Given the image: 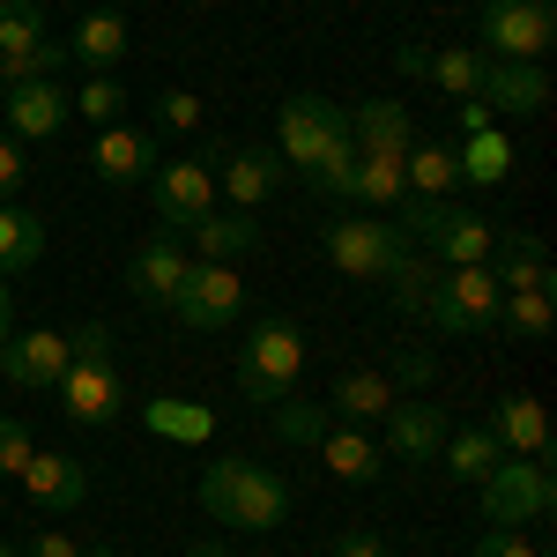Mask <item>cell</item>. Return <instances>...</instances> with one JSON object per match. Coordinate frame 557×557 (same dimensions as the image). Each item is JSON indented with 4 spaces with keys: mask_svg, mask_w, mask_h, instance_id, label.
Listing matches in <instances>:
<instances>
[{
    "mask_svg": "<svg viewBox=\"0 0 557 557\" xmlns=\"http://www.w3.org/2000/svg\"><path fill=\"white\" fill-rule=\"evenodd\" d=\"M164 157H157V127H97V141H89V172H97V186H149V172H157Z\"/></svg>",
    "mask_w": 557,
    "mask_h": 557,
    "instance_id": "4fadbf2b",
    "label": "cell"
},
{
    "mask_svg": "<svg viewBox=\"0 0 557 557\" xmlns=\"http://www.w3.org/2000/svg\"><path fill=\"white\" fill-rule=\"evenodd\" d=\"M127 15L120 8H89L83 23H75V38H67V60H83L89 75H112L120 60H127Z\"/></svg>",
    "mask_w": 557,
    "mask_h": 557,
    "instance_id": "cb8c5ba5",
    "label": "cell"
},
{
    "mask_svg": "<svg viewBox=\"0 0 557 557\" xmlns=\"http://www.w3.org/2000/svg\"><path fill=\"white\" fill-rule=\"evenodd\" d=\"M75 364V349L60 327H30V335H8L0 349V380L23 386V394H45V386H60V372Z\"/></svg>",
    "mask_w": 557,
    "mask_h": 557,
    "instance_id": "5bb4252c",
    "label": "cell"
},
{
    "mask_svg": "<svg viewBox=\"0 0 557 557\" xmlns=\"http://www.w3.org/2000/svg\"><path fill=\"white\" fill-rule=\"evenodd\" d=\"M275 157H283V172H298L312 194H327V201L349 209L357 141H349V112L335 97H320V89L283 97V112H275Z\"/></svg>",
    "mask_w": 557,
    "mask_h": 557,
    "instance_id": "6da1fadb",
    "label": "cell"
},
{
    "mask_svg": "<svg viewBox=\"0 0 557 557\" xmlns=\"http://www.w3.org/2000/svg\"><path fill=\"white\" fill-rule=\"evenodd\" d=\"M550 290H506L498 298V335H513V343H543L550 335Z\"/></svg>",
    "mask_w": 557,
    "mask_h": 557,
    "instance_id": "1f68e13d",
    "label": "cell"
},
{
    "mask_svg": "<svg viewBox=\"0 0 557 557\" xmlns=\"http://www.w3.org/2000/svg\"><path fill=\"white\" fill-rule=\"evenodd\" d=\"M30 454H38V446H30V431L15 424V417H0V475H23Z\"/></svg>",
    "mask_w": 557,
    "mask_h": 557,
    "instance_id": "ab89813d",
    "label": "cell"
},
{
    "mask_svg": "<svg viewBox=\"0 0 557 557\" xmlns=\"http://www.w3.org/2000/svg\"><path fill=\"white\" fill-rule=\"evenodd\" d=\"M268 417H275V431H283L290 446H320V431L335 424V417H327L320 401H298V394H283V401H275Z\"/></svg>",
    "mask_w": 557,
    "mask_h": 557,
    "instance_id": "d6a6232c",
    "label": "cell"
},
{
    "mask_svg": "<svg viewBox=\"0 0 557 557\" xmlns=\"http://www.w3.org/2000/svg\"><path fill=\"white\" fill-rule=\"evenodd\" d=\"M52 394H60L67 424H112V417L127 409V386H120V372H112V357H104V364H67Z\"/></svg>",
    "mask_w": 557,
    "mask_h": 557,
    "instance_id": "e0dca14e",
    "label": "cell"
},
{
    "mask_svg": "<svg viewBox=\"0 0 557 557\" xmlns=\"http://www.w3.org/2000/svg\"><path fill=\"white\" fill-rule=\"evenodd\" d=\"M349 141H357V157H409V104H394V97H364V104H349Z\"/></svg>",
    "mask_w": 557,
    "mask_h": 557,
    "instance_id": "ffe728a7",
    "label": "cell"
},
{
    "mask_svg": "<svg viewBox=\"0 0 557 557\" xmlns=\"http://www.w3.org/2000/svg\"><path fill=\"white\" fill-rule=\"evenodd\" d=\"M380 424H386L380 454H386V461H409V469L438 461V446H446V431H454V424H446V409H438V401H424V394H401Z\"/></svg>",
    "mask_w": 557,
    "mask_h": 557,
    "instance_id": "8fae6325",
    "label": "cell"
},
{
    "mask_svg": "<svg viewBox=\"0 0 557 557\" xmlns=\"http://www.w3.org/2000/svg\"><path fill=\"white\" fill-rule=\"evenodd\" d=\"M401 178H409V194H424V201H446V194L461 186V164H454V149H446V141H409V157H401Z\"/></svg>",
    "mask_w": 557,
    "mask_h": 557,
    "instance_id": "83f0119b",
    "label": "cell"
},
{
    "mask_svg": "<svg viewBox=\"0 0 557 557\" xmlns=\"http://www.w3.org/2000/svg\"><path fill=\"white\" fill-rule=\"evenodd\" d=\"M67 60V45L45 38L38 0H0V83H38Z\"/></svg>",
    "mask_w": 557,
    "mask_h": 557,
    "instance_id": "ba28073f",
    "label": "cell"
},
{
    "mask_svg": "<svg viewBox=\"0 0 557 557\" xmlns=\"http://www.w3.org/2000/svg\"><path fill=\"white\" fill-rule=\"evenodd\" d=\"M483 127H498V120H491V112H483L475 97H461V134H483Z\"/></svg>",
    "mask_w": 557,
    "mask_h": 557,
    "instance_id": "bcb514c9",
    "label": "cell"
},
{
    "mask_svg": "<svg viewBox=\"0 0 557 557\" xmlns=\"http://www.w3.org/2000/svg\"><path fill=\"white\" fill-rule=\"evenodd\" d=\"M475 104H483L491 120H535V112L550 104V75L528 67V60H491V67H483V89H475Z\"/></svg>",
    "mask_w": 557,
    "mask_h": 557,
    "instance_id": "9a60e30c",
    "label": "cell"
},
{
    "mask_svg": "<svg viewBox=\"0 0 557 557\" xmlns=\"http://www.w3.org/2000/svg\"><path fill=\"white\" fill-rule=\"evenodd\" d=\"M469 557H550V550H543V543H535L528 528H483Z\"/></svg>",
    "mask_w": 557,
    "mask_h": 557,
    "instance_id": "8d00e7d4",
    "label": "cell"
},
{
    "mask_svg": "<svg viewBox=\"0 0 557 557\" xmlns=\"http://www.w3.org/2000/svg\"><path fill=\"white\" fill-rule=\"evenodd\" d=\"M483 268H491V283H498V290H550V283H557L550 253H543V238H535V231H498Z\"/></svg>",
    "mask_w": 557,
    "mask_h": 557,
    "instance_id": "44dd1931",
    "label": "cell"
},
{
    "mask_svg": "<svg viewBox=\"0 0 557 557\" xmlns=\"http://www.w3.org/2000/svg\"><path fill=\"white\" fill-rule=\"evenodd\" d=\"M201 513L238 528V535H268L290 513V483L275 469H260L253 454H215L201 469Z\"/></svg>",
    "mask_w": 557,
    "mask_h": 557,
    "instance_id": "7a4b0ae2",
    "label": "cell"
},
{
    "mask_svg": "<svg viewBox=\"0 0 557 557\" xmlns=\"http://www.w3.org/2000/svg\"><path fill=\"white\" fill-rule=\"evenodd\" d=\"M141 424L164 431V438H209V409H201V401H149Z\"/></svg>",
    "mask_w": 557,
    "mask_h": 557,
    "instance_id": "836d02e7",
    "label": "cell"
},
{
    "mask_svg": "<svg viewBox=\"0 0 557 557\" xmlns=\"http://www.w3.org/2000/svg\"><path fill=\"white\" fill-rule=\"evenodd\" d=\"M327 557H394V550H386V535H372V528H349V535H335Z\"/></svg>",
    "mask_w": 557,
    "mask_h": 557,
    "instance_id": "60d3db41",
    "label": "cell"
},
{
    "mask_svg": "<svg viewBox=\"0 0 557 557\" xmlns=\"http://www.w3.org/2000/svg\"><path fill=\"white\" fill-rule=\"evenodd\" d=\"M23 172H30V164H23V141H8V134H0V201H15Z\"/></svg>",
    "mask_w": 557,
    "mask_h": 557,
    "instance_id": "b9f144b4",
    "label": "cell"
},
{
    "mask_svg": "<svg viewBox=\"0 0 557 557\" xmlns=\"http://www.w3.org/2000/svg\"><path fill=\"white\" fill-rule=\"evenodd\" d=\"M298 372H305V335L290 320H260L253 335L238 343V386L260 409H275L283 394H298Z\"/></svg>",
    "mask_w": 557,
    "mask_h": 557,
    "instance_id": "5b68a950",
    "label": "cell"
},
{
    "mask_svg": "<svg viewBox=\"0 0 557 557\" xmlns=\"http://www.w3.org/2000/svg\"><path fill=\"white\" fill-rule=\"evenodd\" d=\"M498 298H506V290L491 283V268H438L417 320H431V327L454 335V343H469V335H491V327H498Z\"/></svg>",
    "mask_w": 557,
    "mask_h": 557,
    "instance_id": "277c9868",
    "label": "cell"
},
{
    "mask_svg": "<svg viewBox=\"0 0 557 557\" xmlns=\"http://www.w3.org/2000/svg\"><path fill=\"white\" fill-rule=\"evenodd\" d=\"M67 349H75V364H104L112 357V327L104 320H83V327H67Z\"/></svg>",
    "mask_w": 557,
    "mask_h": 557,
    "instance_id": "f35d334b",
    "label": "cell"
},
{
    "mask_svg": "<svg viewBox=\"0 0 557 557\" xmlns=\"http://www.w3.org/2000/svg\"><path fill=\"white\" fill-rule=\"evenodd\" d=\"M475 38L491 60H528L543 67V52L557 45V0H483Z\"/></svg>",
    "mask_w": 557,
    "mask_h": 557,
    "instance_id": "8992f818",
    "label": "cell"
},
{
    "mask_svg": "<svg viewBox=\"0 0 557 557\" xmlns=\"http://www.w3.org/2000/svg\"><path fill=\"white\" fill-rule=\"evenodd\" d=\"M75 112H83L89 127H112V120L127 112V89L112 83V75H89V83L75 89Z\"/></svg>",
    "mask_w": 557,
    "mask_h": 557,
    "instance_id": "d590c367",
    "label": "cell"
},
{
    "mask_svg": "<svg viewBox=\"0 0 557 557\" xmlns=\"http://www.w3.org/2000/svg\"><path fill=\"white\" fill-rule=\"evenodd\" d=\"M394 401H401V386L386 380V372H343V380L327 386V401H320V409H327L335 424H380Z\"/></svg>",
    "mask_w": 557,
    "mask_h": 557,
    "instance_id": "603a6c76",
    "label": "cell"
},
{
    "mask_svg": "<svg viewBox=\"0 0 557 557\" xmlns=\"http://www.w3.org/2000/svg\"><path fill=\"white\" fill-rule=\"evenodd\" d=\"M178 238L194 246V260H223V268H231L238 253L260 246V215L253 209H209L194 231H178Z\"/></svg>",
    "mask_w": 557,
    "mask_h": 557,
    "instance_id": "7402d4cb",
    "label": "cell"
},
{
    "mask_svg": "<svg viewBox=\"0 0 557 557\" xmlns=\"http://www.w3.org/2000/svg\"><path fill=\"white\" fill-rule=\"evenodd\" d=\"M438 461L454 469V483H483V475L498 469L506 454H498V438L483 424H469V431H446V446H438Z\"/></svg>",
    "mask_w": 557,
    "mask_h": 557,
    "instance_id": "f546056e",
    "label": "cell"
},
{
    "mask_svg": "<svg viewBox=\"0 0 557 557\" xmlns=\"http://www.w3.org/2000/svg\"><path fill=\"white\" fill-rule=\"evenodd\" d=\"M157 127L194 134L201 127V97H194V89H164V97H157Z\"/></svg>",
    "mask_w": 557,
    "mask_h": 557,
    "instance_id": "74e56055",
    "label": "cell"
},
{
    "mask_svg": "<svg viewBox=\"0 0 557 557\" xmlns=\"http://www.w3.org/2000/svg\"><path fill=\"white\" fill-rule=\"evenodd\" d=\"M483 67H491V52H483V45H438V52L424 60V75H431L438 89H446L454 104L483 89Z\"/></svg>",
    "mask_w": 557,
    "mask_h": 557,
    "instance_id": "f1b7e54d",
    "label": "cell"
},
{
    "mask_svg": "<svg viewBox=\"0 0 557 557\" xmlns=\"http://www.w3.org/2000/svg\"><path fill=\"white\" fill-rule=\"evenodd\" d=\"M320 253L335 260L343 275H357V283H394V268L417 253V246L394 231V215L343 209L335 223H320Z\"/></svg>",
    "mask_w": 557,
    "mask_h": 557,
    "instance_id": "3957f363",
    "label": "cell"
},
{
    "mask_svg": "<svg viewBox=\"0 0 557 557\" xmlns=\"http://www.w3.org/2000/svg\"><path fill=\"white\" fill-rule=\"evenodd\" d=\"M483 431L498 438V454H520V461H543V454H550V417H543L535 394H498Z\"/></svg>",
    "mask_w": 557,
    "mask_h": 557,
    "instance_id": "d6986e66",
    "label": "cell"
},
{
    "mask_svg": "<svg viewBox=\"0 0 557 557\" xmlns=\"http://www.w3.org/2000/svg\"><path fill=\"white\" fill-rule=\"evenodd\" d=\"M454 164H461L469 186H498V178L513 172V141L498 127H483V134H469V149H454Z\"/></svg>",
    "mask_w": 557,
    "mask_h": 557,
    "instance_id": "4dcf8cb0",
    "label": "cell"
},
{
    "mask_svg": "<svg viewBox=\"0 0 557 557\" xmlns=\"http://www.w3.org/2000/svg\"><path fill=\"white\" fill-rule=\"evenodd\" d=\"M320 461L335 483H380L386 475V454L380 438H364V424H327L320 431Z\"/></svg>",
    "mask_w": 557,
    "mask_h": 557,
    "instance_id": "d4e9b609",
    "label": "cell"
},
{
    "mask_svg": "<svg viewBox=\"0 0 557 557\" xmlns=\"http://www.w3.org/2000/svg\"><path fill=\"white\" fill-rule=\"evenodd\" d=\"M23 557H83V543L52 528V535H30V543H23Z\"/></svg>",
    "mask_w": 557,
    "mask_h": 557,
    "instance_id": "7bdbcfd3",
    "label": "cell"
},
{
    "mask_svg": "<svg viewBox=\"0 0 557 557\" xmlns=\"http://www.w3.org/2000/svg\"><path fill=\"white\" fill-rule=\"evenodd\" d=\"M238 305H246L238 268H223V260H194L186 283H178V298H172V320H178V327H194V335H215V327L238 320Z\"/></svg>",
    "mask_w": 557,
    "mask_h": 557,
    "instance_id": "9c48e42d",
    "label": "cell"
},
{
    "mask_svg": "<svg viewBox=\"0 0 557 557\" xmlns=\"http://www.w3.org/2000/svg\"><path fill=\"white\" fill-rule=\"evenodd\" d=\"M15 483L30 491L38 513H83V498H89V469L75 461V454H30Z\"/></svg>",
    "mask_w": 557,
    "mask_h": 557,
    "instance_id": "ac0fdd59",
    "label": "cell"
},
{
    "mask_svg": "<svg viewBox=\"0 0 557 557\" xmlns=\"http://www.w3.org/2000/svg\"><path fill=\"white\" fill-rule=\"evenodd\" d=\"M149 194H157V231H194V223L215 209V172H209V157L157 164V172H149Z\"/></svg>",
    "mask_w": 557,
    "mask_h": 557,
    "instance_id": "30bf717a",
    "label": "cell"
},
{
    "mask_svg": "<svg viewBox=\"0 0 557 557\" xmlns=\"http://www.w3.org/2000/svg\"><path fill=\"white\" fill-rule=\"evenodd\" d=\"M386 380H394V386H431V357H424V349H409V357H401Z\"/></svg>",
    "mask_w": 557,
    "mask_h": 557,
    "instance_id": "ee69618b",
    "label": "cell"
},
{
    "mask_svg": "<svg viewBox=\"0 0 557 557\" xmlns=\"http://www.w3.org/2000/svg\"><path fill=\"white\" fill-rule=\"evenodd\" d=\"M475 506H483V520L491 528H528V520H543L557 506V483L543 461H520V454H506L498 469L475 483Z\"/></svg>",
    "mask_w": 557,
    "mask_h": 557,
    "instance_id": "52a82bcc",
    "label": "cell"
},
{
    "mask_svg": "<svg viewBox=\"0 0 557 557\" xmlns=\"http://www.w3.org/2000/svg\"><path fill=\"white\" fill-rule=\"evenodd\" d=\"M215 186L231 194V209H260V201H275V186H283V157H275V149H231L223 172H215Z\"/></svg>",
    "mask_w": 557,
    "mask_h": 557,
    "instance_id": "484cf974",
    "label": "cell"
},
{
    "mask_svg": "<svg viewBox=\"0 0 557 557\" xmlns=\"http://www.w3.org/2000/svg\"><path fill=\"white\" fill-rule=\"evenodd\" d=\"M194 8H215V0H194Z\"/></svg>",
    "mask_w": 557,
    "mask_h": 557,
    "instance_id": "f5cc1de1",
    "label": "cell"
},
{
    "mask_svg": "<svg viewBox=\"0 0 557 557\" xmlns=\"http://www.w3.org/2000/svg\"><path fill=\"white\" fill-rule=\"evenodd\" d=\"M83 557H120V550H83Z\"/></svg>",
    "mask_w": 557,
    "mask_h": 557,
    "instance_id": "681fc988",
    "label": "cell"
},
{
    "mask_svg": "<svg viewBox=\"0 0 557 557\" xmlns=\"http://www.w3.org/2000/svg\"><path fill=\"white\" fill-rule=\"evenodd\" d=\"M0 104H8V83H0Z\"/></svg>",
    "mask_w": 557,
    "mask_h": 557,
    "instance_id": "816d5d0a",
    "label": "cell"
},
{
    "mask_svg": "<svg viewBox=\"0 0 557 557\" xmlns=\"http://www.w3.org/2000/svg\"><path fill=\"white\" fill-rule=\"evenodd\" d=\"M186 268H194V253L178 246V231H157V238H141L127 260V290L134 305H149V312H172L178 283H186Z\"/></svg>",
    "mask_w": 557,
    "mask_h": 557,
    "instance_id": "7c38bea8",
    "label": "cell"
},
{
    "mask_svg": "<svg viewBox=\"0 0 557 557\" xmlns=\"http://www.w3.org/2000/svg\"><path fill=\"white\" fill-rule=\"evenodd\" d=\"M0 120L15 127V141H52V134L75 120V97L38 75V83H8V104H0Z\"/></svg>",
    "mask_w": 557,
    "mask_h": 557,
    "instance_id": "2e32d148",
    "label": "cell"
},
{
    "mask_svg": "<svg viewBox=\"0 0 557 557\" xmlns=\"http://www.w3.org/2000/svg\"><path fill=\"white\" fill-rule=\"evenodd\" d=\"M8 335H15V290L0 283V349H8Z\"/></svg>",
    "mask_w": 557,
    "mask_h": 557,
    "instance_id": "7dc6e473",
    "label": "cell"
},
{
    "mask_svg": "<svg viewBox=\"0 0 557 557\" xmlns=\"http://www.w3.org/2000/svg\"><path fill=\"white\" fill-rule=\"evenodd\" d=\"M431 275H438V260H424V253H409V260H401V268H394V283H386L394 312H424V298H431Z\"/></svg>",
    "mask_w": 557,
    "mask_h": 557,
    "instance_id": "e575fe53",
    "label": "cell"
},
{
    "mask_svg": "<svg viewBox=\"0 0 557 557\" xmlns=\"http://www.w3.org/2000/svg\"><path fill=\"white\" fill-rule=\"evenodd\" d=\"M424 60H431V45H394V67L401 75H424Z\"/></svg>",
    "mask_w": 557,
    "mask_h": 557,
    "instance_id": "f6af8a7d",
    "label": "cell"
},
{
    "mask_svg": "<svg viewBox=\"0 0 557 557\" xmlns=\"http://www.w3.org/2000/svg\"><path fill=\"white\" fill-rule=\"evenodd\" d=\"M186 557H231V550H223L215 535H201V543H194V550H186Z\"/></svg>",
    "mask_w": 557,
    "mask_h": 557,
    "instance_id": "c3c4849f",
    "label": "cell"
},
{
    "mask_svg": "<svg viewBox=\"0 0 557 557\" xmlns=\"http://www.w3.org/2000/svg\"><path fill=\"white\" fill-rule=\"evenodd\" d=\"M0 557H23V550H8V543H0Z\"/></svg>",
    "mask_w": 557,
    "mask_h": 557,
    "instance_id": "f907efd6",
    "label": "cell"
},
{
    "mask_svg": "<svg viewBox=\"0 0 557 557\" xmlns=\"http://www.w3.org/2000/svg\"><path fill=\"white\" fill-rule=\"evenodd\" d=\"M38 260H45V215H38V209H15V201H0V283L30 275Z\"/></svg>",
    "mask_w": 557,
    "mask_h": 557,
    "instance_id": "4316f807",
    "label": "cell"
}]
</instances>
